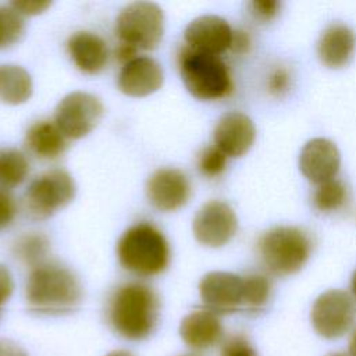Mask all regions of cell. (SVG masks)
I'll list each match as a JSON object with an SVG mask.
<instances>
[{
	"mask_svg": "<svg viewBox=\"0 0 356 356\" xmlns=\"http://www.w3.org/2000/svg\"><path fill=\"white\" fill-rule=\"evenodd\" d=\"M82 295L79 278L61 263L49 260L31 270L25 286L29 310L44 316H58L75 310Z\"/></svg>",
	"mask_w": 356,
	"mask_h": 356,
	"instance_id": "obj_1",
	"label": "cell"
},
{
	"mask_svg": "<svg viewBox=\"0 0 356 356\" xmlns=\"http://www.w3.org/2000/svg\"><path fill=\"white\" fill-rule=\"evenodd\" d=\"M160 300L146 284L129 282L115 289L108 302V321L113 330L128 341H142L156 328Z\"/></svg>",
	"mask_w": 356,
	"mask_h": 356,
	"instance_id": "obj_2",
	"label": "cell"
},
{
	"mask_svg": "<svg viewBox=\"0 0 356 356\" xmlns=\"http://www.w3.org/2000/svg\"><path fill=\"white\" fill-rule=\"evenodd\" d=\"M120 264L140 277L163 273L170 263V246L163 232L150 222L129 227L118 239Z\"/></svg>",
	"mask_w": 356,
	"mask_h": 356,
	"instance_id": "obj_3",
	"label": "cell"
},
{
	"mask_svg": "<svg viewBox=\"0 0 356 356\" xmlns=\"http://www.w3.org/2000/svg\"><path fill=\"white\" fill-rule=\"evenodd\" d=\"M257 252L264 268L278 277L292 275L303 268L312 253V241L299 227L278 225L266 231Z\"/></svg>",
	"mask_w": 356,
	"mask_h": 356,
	"instance_id": "obj_4",
	"label": "cell"
},
{
	"mask_svg": "<svg viewBox=\"0 0 356 356\" xmlns=\"http://www.w3.org/2000/svg\"><path fill=\"white\" fill-rule=\"evenodd\" d=\"M178 60L182 82L193 97L218 100L232 92L234 83L229 70L218 56L185 47Z\"/></svg>",
	"mask_w": 356,
	"mask_h": 356,
	"instance_id": "obj_5",
	"label": "cell"
},
{
	"mask_svg": "<svg viewBox=\"0 0 356 356\" xmlns=\"http://www.w3.org/2000/svg\"><path fill=\"white\" fill-rule=\"evenodd\" d=\"M117 36L136 50L156 49L164 35V13L152 1H134L117 17Z\"/></svg>",
	"mask_w": 356,
	"mask_h": 356,
	"instance_id": "obj_6",
	"label": "cell"
},
{
	"mask_svg": "<svg viewBox=\"0 0 356 356\" xmlns=\"http://www.w3.org/2000/svg\"><path fill=\"white\" fill-rule=\"evenodd\" d=\"M75 193L74 178L64 170H51L29 184L25 192V207L32 218L44 220L70 204Z\"/></svg>",
	"mask_w": 356,
	"mask_h": 356,
	"instance_id": "obj_7",
	"label": "cell"
},
{
	"mask_svg": "<svg viewBox=\"0 0 356 356\" xmlns=\"http://www.w3.org/2000/svg\"><path fill=\"white\" fill-rule=\"evenodd\" d=\"M103 111V104L97 96L86 92H72L57 104L54 122L67 139H81L97 127Z\"/></svg>",
	"mask_w": 356,
	"mask_h": 356,
	"instance_id": "obj_8",
	"label": "cell"
},
{
	"mask_svg": "<svg viewBox=\"0 0 356 356\" xmlns=\"http://www.w3.org/2000/svg\"><path fill=\"white\" fill-rule=\"evenodd\" d=\"M353 318V299L342 289H328L323 292L312 307L313 328L325 339H337L345 335L352 327Z\"/></svg>",
	"mask_w": 356,
	"mask_h": 356,
	"instance_id": "obj_9",
	"label": "cell"
},
{
	"mask_svg": "<svg viewBox=\"0 0 356 356\" xmlns=\"http://www.w3.org/2000/svg\"><path fill=\"white\" fill-rule=\"evenodd\" d=\"M238 229L234 209L221 200L204 203L193 217L192 231L196 241L209 248L227 245Z\"/></svg>",
	"mask_w": 356,
	"mask_h": 356,
	"instance_id": "obj_10",
	"label": "cell"
},
{
	"mask_svg": "<svg viewBox=\"0 0 356 356\" xmlns=\"http://www.w3.org/2000/svg\"><path fill=\"white\" fill-rule=\"evenodd\" d=\"M199 295L204 306L216 314H229L242 306L243 280L227 271H211L199 282Z\"/></svg>",
	"mask_w": 356,
	"mask_h": 356,
	"instance_id": "obj_11",
	"label": "cell"
},
{
	"mask_svg": "<svg viewBox=\"0 0 356 356\" xmlns=\"http://www.w3.org/2000/svg\"><path fill=\"white\" fill-rule=\"evenodd\" d=\"M149 202L160 211H174L186 204L191 196L188 177L177 168H159L147 179Z\"/></svg>",
	"mask_w": 356,
	"mask_h": 356,
	"instance_id": "obj_12",
	"label": "cell"
},
{
	"mask_svg": "<svg viewBox=\"0 0 356 356\" xmlns=\"http://www.w3.org/2000/svg\"><path fill=\"white\" fill-rule=\"evenodd\" d=\"M234 31L229 24L218 15H202L188 24L184 32L189 49L218 56L231 49Z\"/></svg>",
	"mask_w": 356,
	"mask_h": 356,
	"instance_id": "obj_13",
	"label": "cell"
},
{
	"mask_svg": "<svg viewBox=\"0 0 356 356\" xmlns=\"http://www.w3.org/2000/svg\"><path fill=\"white\" fill-rule=\"evenodd\" d=\"M341 167V154L334 142L325 138H313L302 147L299 170L312 184H324L334 179Z\"/></svg>",
	"mask_w": 356,
	"mask_h": 356,
	"instance_id": "obj_14",
	"label": "cell"
},
{
	"mask_svg": "<svg viewBox=\"0 0 356 356\" xmlns=\"http://www.w3.org/2000/svg\"><path fill=\"white\" fill-rule=\"evenodd\" d=\"M214 146L227 157H241L253 145L256 128L243 113L229 111L224 114L214 128Z\"/></svg>",
	"mask_w": 356,
	"mask_h": 356,
	"instance_id": "obj_15",
	"label": "cell"
},
{
	"mask_svg": "<svg viewBox=\"0 0 356 356\" xmlns=\"http://www.w3.org/2000/svg\"><path fill=\"white\" fill-rule=\"evenodd\" d=\"M164 74L161 65L152 57L138 56L124 64L118 74L120 90L132 97H143L163 86Z\"/></svg>",
	"mask_w": 356,
	"mask_h": 356,
	"instance_id": "obj_16",
	"label": "cell"
},
{
	"mask_svg": "<svg viewBox=\"0 0 356 356\" xmlns=\"http://www.w3.org/2000/svg\"><path fill=\"white\" fill-rule=\"evenodd\" d=\"M224 334L218 314L209 309H200L186 314L179 324L182 341L195 350H204L221 341Z\"/></svg>",
	"mask_w": 356,
	"mask_h": 356,
	"instance_id": "obj_17",
	"label": "cell"
},
{
	"mask_svg": "<svg viewBox=\"0 0 356 356\" xmlns=\"http://www.w3.org/2000/svg\"><path fill=\"white\" fill-rule=\"evenodd\" d=\"M355 46L353 31L345 24L334 22L323 31L317 43V54L328 68H341L352 58Z\"/></svg>",
	"mask_w": 356,
	"mask_h": 356,
	"instance_id": "obj_18",
	"label": "cell"
},
{
	"mask_svg": "<svg viewBox=\"0 0 356 356\" xmlns=\"http://www.w3.org/2000/svg\"><path fill=\"white\" fill-rule=\"evenodd\" d=\"M67 47L75 65L86 74H99L107 64V43L97 33L88 31L75 32L70 36Z\"/></svg>",
	"mask_w": 356,
	"mask_h": 356,
	"instance_id": "obj_19",
	"label": "cell"
},
{
	"mask_svg": "<svg viewBox=\"0 0 356 356\" xmlns=\"http://www.w3.org/2000/svg\"><path fill=\"white\" fill-rule=\"evenodd\" d=\"M25 145L36 157L53 160L67 149V138L56 122L39 121L28 129Z\"/></svg>",
	"mask_w": 356,
	"mask_h": 356,
	"instance_id": "obj_20",
	"label": "cell"
},
{
	"mask_svg": "<svg viewBox=\"0 0 356 356\" xmlns=\"http://www.w3.org/2000/svg\"><path fill=\"white\" fill-rule=\"evenodd\" d=\"M33 90L26 70L15 64H0V102L6 104L25 103Z\"/></svg>",
	"mask_w": 356,
	"mask_h": 356,
	"instance_id": "obj_21",
	"label": "cell"
},
{
	"mask_svg": "<svg viewBox=\"0 0 356 356\" xmlns=\"http://www.w3.org/2000/svg\"><path fill=\"white\" fill-rule=\"evenodd\" d=\"M49 250V239L42 234H25L14 245L15 257L32 268L46 261Z\"/></svg>",
	"mask_w": 356,
	"mask_h": 356,
	"instance_id": "obj_22",
	"label": "cell"
},
{
	"mask_svg": "<svg viewBox=\"0 0 356 356\" xmlns=\"http://www.w3.org/2000/svg\"><path fill=\"white\" fill-rule=\"evenodd\" d=\"M29 174V163L18 150H6L0 153V182L13 188L25 181Z\"/></svg>",
	"mask_w": 356,
	"mask_h": 356,
	"instance_id": "obj_23",
	"label": "cell"
},
{
	"mask_svg": "<svg viewBox=\"0 0 356 356\" xmlns=\"http://www.w3.org/2000/svg\"><path fill=\"white\" fill-rule=\"evenodd\" d=\"M243 296L242 306L248 310L259 312L266 306L271 295V281L263 274H249L242 277Z\"/></svg>",
	"mask_w": 356,
	"mask_h": 356,
	"instance_id": "obj_24",
	"label": "cell"
},
{
	"mask_svg": "<svg viewBox=\"0 0 356 356\" xmlns=\"http://www.w3.org/2000/svg\"><path fill=\"white\" fill-rule=\"evenodd\" d=\"M346 200V188L338 179L320 184L313 195V204L318 211L330 213L338 210Z\"/></svg>",
	"mask_w": 356,
	"mask_h": 356,
	"instance_id": "obj_25",
	"label": "cell"
},
{
	"mask_svg": "<svg viewBox=\"0 0 356 356\" xmlns=\"http://www.w3.org/2000/svg\"><path fill=\"white\" fill-rule=\"evenodd\" d=\"M25 31V22L10 6H0V49L17 43Z\"/></svg>",
	"mask_w": 356,
	"mask_h": 356,
	"instance_id": "obj_26",
	"label": "cell"
},
{
	"mask_svg": "<svg viewBox=\"0 0 356 356\" xmlns=\"http://www.w3.org/2000/svg\"><path fill=\"white\" fill-rule=\"evenodd\" d=\"M197 165L204 177L214 178L225 171L227 156L217 146H209L199 154Z\"/></svg>",
	"mask_w": 356,
	"mask_h": 356,
	"instance_id": "obj_27",
	"label": "cell"
},
{
	"mask_svg": "<svg viewBox=\"0 0 356 356\" xmlns=\"http://www.w3.org/2000/svg\"><path fill=\"white\" fill-rule=\"evenodd\" d=\"M220 356H259L252 342L242 334H232L222 341Z\"/></svg>",
	"mask_w": 356,
	"mask_h": 356,
	"instance_id": "obj_28",
	"label": "cell"
},
{
	"mask_svg": "<svg viewBox=\"0 0 356 356\" xmlns=\"http://www.w3.org/2000/svg\"><path fill=\"white\" fill-rule=\"evenodd\" d=\"M15 214L17 203L14 196L6 189H0V229L10 225Z\"/></svg>",
	"mask_w": 356,
	"mask_h": 356,
	"instance_id": "obj_29",
	"label": "cell"
},
{
	"mask_svg": "<svg viewBox=\"0 0 356 356\" xmlns=\"http://www.w3.org/2000/svg\"><path fill=\"white\" fill-rule=\"evenodd\" d=\"M14 8L19 15H38L44 13L50 6L51 1L49 0H17L8 4Z\"/></svg>",
	"mask_w": 356,
	"mask_h": 356,
	"instance_id": "obj_30",
	"label": "cell"
},
{
	"mask_svg": "<svg viewBox=\"0 0 356 356\" xmlns=\"http://www.w3.org/2000/svg\"><path fill=\"white\" fill-rule=\"evenodd\" d=\"M250 13L260 21L271 19L280 10V1L275 0H254L249 4Z\"/></svg>",
	"mask_w": 356,
	"mask_h": 356,
	"instance_id": "obj_31",
	"label": "cell"
},
{
	"mask_svg": "<svg viewBox=\"0 0 356 356\" xmlns=\"http://www.w3.org/2000/svg\"><path fill=\"white\" fill-rule=\"evenodd\" d=\"M289 85V74L285 68H275L268 76V90L273 95H282Z\"/></svg>",
	"mask_w": 356,
	"mask_h": 356,
	"instance_id": "obj_32",
	"label": "cell"
},
{
	"mask_svg": "<svg viewBox=\"0 0 356 356\" xmlns=\"http://www.w3.org/2000/svg\"><path fill=\"white\" fill-rule=\"evenodd\" d=\"M14 291V280L10 270L0 264V306L6 303Z\"/></svg>",
	"mask_w": 356,
	"mask_h": 356,
	"instance_id": "obj_33",
	"label": "cell"
},
{
	"mask_svg": "<svg viewBox=\"0 0 356 356\" xmlns=\"http://www.w3.org/2000/svg\"><path fill=\"white\" fill-rule=\"evenodd\" d=\"M249 47H250V36L248 35V32L243 29L234 31L231 50L241 54V53H246Z\"/></svg>",
	"mask_w": 356,
	"mask_h": 356,
	"instance_id": "obj_34",
	"label": "cell"
},
{
	"mask_svg": "<svg viewBox=\"0 0 356 356\" xmlns=\"http://www.w3.org/2000/svg\"><path fill=\"white\" fill-rule=\"evenodd\" d=\"M0 356H28V353L17 342L7 338H0Z\"/></svg>",
	"mask_w": 356,
	"mask_h": 356,
	"instance_id": "obj_35",
	"label": "cell"
},
{
	"mask_svg": "<svg viewBox=\"0 0 356 356\" xmlns=\"http://www.w3.org/2000/svg\"><path fill=\"white\" fill-rule=\"evenodd\" d=\"M136 53H138V50L127 43H120L118 47L115 49V57L118 58V61H121L124 64H127L131 60H134L135 57H138Z\"/></svg>",
	"mask_w": 356,
	"mask_h": 356,
	"instance_id": "obj_36",
	"label": "cell"
},
{
	"mask_svg": "<svg viewBox=\"0 0 356 356\" xmlns=\"http://www.w3.org/2000/svg\"><path fill=\"white\" fill-rule=\"evenodd\" d=\"M349 355L350 356H356V328L352 332L350 339H349Z\"/></svg>",
	"mask_w": 356,
	"mask_h": 356,
	"instance_id": "obj_37",
	"label": "cell"
},
{
	"mask_svg": "<svg viewBox=\"0 0 356 356\" xmlns=\"http://www.w3.org/2000/svg\"><path fill=\"white\" fill-rule=\"evenodd\" d=\"M106 356H134L131 352H128V350H124V349H118V350H113V352H110L108 355H106Z\"/></svg>",
	"mask_w": 356,
	"mask_h": 356,
	"instance_id": "obj_38",
	"label": "cell"
},
{
	"mask_svg": "<svg viewBox=\"0 0 356 356\" xmlns=\"http://www.w3.org/2000/svg\"><path fill=\"white\" fill-rule=\"evenodd\" d=\"M350 292H352V296H353V300L356 302V270L352 275V280H350Z\"/></svg>",
	"mask_w": 356,
	"mask_h": 356,
	"instance_id": "obj_39",
	"label": "cell"
},
{
	"mask_svg": "<svg viewBox=\"0 0 356 356\" xmlns=\"http://www.w3.org/2000/svg\"><path fill=\"white\" fill-rule=\"evenodd\" d=\"M327 356H350V355L343 353V352H334V353H330V355H327Z\"/></svg>",
	"mask_w": 356,
	"mask_h": 356,
	"instance_id": "obj_40",
	"label": "cell"
},
{
	"mask_svg": "<svg viewBox=\"0 0 356 356\" xmlns=\"http://www.w3.org/2000/svg\"><path fill=\"white\" fill-rule=\"evenodd\" d=\"M185 356H192V355H185Z\"/></svg>",
	"mask_w": 356,
	"mask_h": 356,
	"instance_id": "obj_41",
	"label": "cell"
}]
</instances>
